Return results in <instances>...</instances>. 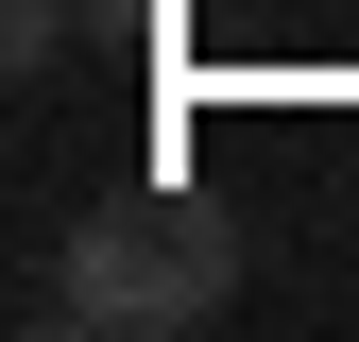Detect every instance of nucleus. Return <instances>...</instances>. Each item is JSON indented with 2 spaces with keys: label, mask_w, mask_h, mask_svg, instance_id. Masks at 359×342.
Returning a JSON list of instances; mask_svg holds the SVG:
<instances>
[{
  "label": "nucleus",
  "mask_w": 359,
  "mask_h": 342,
  "mask_svg": "<svg viewBox=\"0 0 359 342\" xmlns=\"http://www.w3.org/2000/svg\"><path fill=\"white\" fill-rule=\"evenodd\" d=\"M69 34H86V0H0V69H18V86L69 69Z\"/></svg>",
  "instance_id": "f03ea898"
},
{
  "label": "nucleus",
  "mask_w": 359,
  "mask_h": 342,
  "mask_svg": "<svg viewBox=\"0 0 359 342\" xmlns=\"http://www.w3.org/2000/svg\"><path fill=\"white\" fill-rule=\"evenodd\" d=\"M240 308V223L222 205H103L18 274V325H103V342H205Z\"/></svg>",
  "instance_id": "f257e3e1"
}]
</instances>
